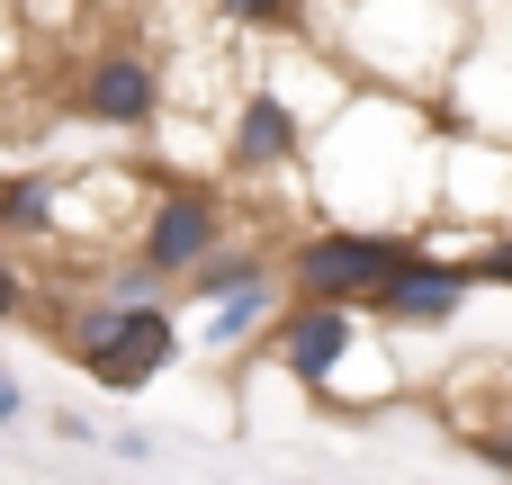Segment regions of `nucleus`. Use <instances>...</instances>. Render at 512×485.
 Instances as JSON below:
<instances>
[{
	"label": "nucleus",
	"instance_id": "nucleus-1",
	"mask_svg": "<svg viewBox=\"0 0 512 485\" xmlns=\"http://www.w3.org/2000/svg\"><path fill=\"white\" fill-rule=\"evenodd\" d=\"M441 99L360 81L306 144V189L315 216H360V225H423L441 216Z\"/></svg>",
	"mask_w": 512,
	"mask_h": 485
},
{
	"label": "nucleus",
	"instance_id": "nucleus-2",
	"mask_svg": "<svg viewBox=\"0 0 512 485\" xmlns=\"http://www.w3.org/2000/svg\"><path fill=\"white\" fill-rule=\"evenodd\" d=\"M306 27H315L360 81L441 99L450 63H459L468 36H477V0H342V9H315Z\"/></svg>",
	"mask_w": 512,
	"mask_h": 485
},
{
	"label": "nucleus",
	"instance_id": "nucleus-3",
	"mask_svg": "<svg viewBox=\"0 0 512 485\" xmlns=\"http://www.w3.org/2000/svg\"><path fill=\"white\" fill-rule=\"evenodd\" d=\"M423 243V225H360V216H306L288 243H279V261H288V288L297 297H351V306H369L396 270H405V252Z\"/></svg>",
	"mask_w": 512,
	"mask_h": 485
},
{
	"label": "nucleus",
	"instance_id": "nucleus-4",
	"mask_svg": "<svg viewBox=\"0 0 512 485\" xmlns=\"http://www.w3.org/2000/svg\"><path fill=\"white\" fill-rule=\"evenodd\" d=\"M306 144H315V117L279 90V81H243L234 108H225V171L243 189H306ZM315 198V189H306Z\"/></svg>",
	"mask_w": 512,
	"mask_h": 485
},
{
	"label": "nucleus",
	"instance_id": "nucleus-5",
	"mask_svg": "<svg viewBox=\"0 0 512 485\" xmlns=\"http://www.w3.org/2000/svg\"><path fill=\"white\" fill-rule=\"evenodd\" d=\"M72 108L99 126V135H153L162 108H171V63L162 45L144 36H108L72 63Z\"/></svg>",
	"mask_w": 512,
	"mask_h": 485
},
{
	"label": "nucleus",
	"instance_id": "nucleus-6",
	"mask_svg": "<svg viewBox=\"0 0 512 485\" xmlns=\"http://www.w3.org/2000/svg\"><path fill=\"white\" fill-rule=\"evenodd\" d=\"M225 234H234V198H225L207 171H162V189H153V207H144V225H135V252H144L162 279H189Z\"/></svg>",
	"mask_w": 512,
	"mask_h": 485
},
{
	"label": "nucleus",
	"instance_id": "nucleus-7",
	"mask_svg": "<svg viewBox=\"0 0 512 485\" xmlns=\"http://www.w3.org/2000/svg\"><path fill=\"white\" fill-rule=\"evenodd\" d=\"M180 351H189V342H180V297H144V306L117 297V324H108L90 351H72V369H81L99 396H144Z\"/></svg>",
	"mask_w": 512,
	"mask_h": 485
},
{
	"label": "nucleus",
	"instance_id": "nucleus-8",
	"mask_svg": "<svg viewBox=\"0 0 512 485\" xmlns=\"http://www.w3.org/2000/svg\"><path fill=\"white\" fill-rule=\"evenodd\" d=\"M153 189H162V171H117V162L63 171V189H54V252H63V243H72V252H108L117 234L144 225Z\"/></svg>",
	"mask_w": 512,
	"mask_h": 485
},
{
	"label": "nucleus",
	"instance_id": "nucleus-9",
	"mask_svg": "<svg viewBox=\"0 0 512 485\" xmlns=\"http://www.w3.org/2000/svg\"><path fill=\"white\" fill-rule=\"evenodd\" d=\"M486 279H477V261L468 252H441V243H414L405 252V270L369 297V315L378 324H396V333H441V324H459L468 315V297H477Z\"/></svg>",
	"mask_w": 512,
	"mask_h": 485
},
{
	"label": "nucleus",
	"instance_id": "nucleus-10",
	"mask_svg": "<svg viewBox=\"0 0 512 485\" xmlns=\"http://www.w3.org/2000/svg\"><path fill=\"white\" fill-rule=\"evenodd\" d=\"M441 216H459L477 234L512 225V135H477V126L441 135Z\"/></svg>",
	"mask_w": 512,
	"mask_h": 485
},
{
	"label": "nucleus",
	"instance_id": "nucleus-11",
	"mask_svg": "<svg viewBox=\"0 0 512 485\" xmlns=\"http://www.w3.org/2000/svg\"><path fill=\"white\" fill-rule=\"evenodd\" d=\"M360 333H369V306H351V297H297V288H288V306H279V324H270L261 351L315 396V387L333 378V360H342Z\"/></svg>",
	"mask_w": 512,
	"mask_h": 485
},
{
	"label": "nucleus",
	"instance_id": "nucleus-12",
	"mask_svg": "<svg viewBox=\"0 0 512 485\" xmlns=\"http://www.w3.org/2000/svg\"><path fill=\"white\" fill-rule=\"evenodd\" d=\"M405 387H414V378H405V360H396V324H378V315H369V333H360V342L333 360V378L315 387V414L360 423V414H387Z\"/></svg>",
	"mask_w": 512,
	"mask_h": 485
},
{
	"label": "nucleus",
	"instance_id": "nucleus-13",
	"mask_svg": "<svg viewBox=\"0 0 512 485\" xmlns=\"http://www.w3.org/2000/svg\"><path fill=\"white\" fill-rule=\"evenodd\" d=\"M279 306H288V261H279V270H261V279H243V288H225L216 306H198V351H207V360L261 351V342H270V324H279Z\"/></svg>",
	"mask_w": 512,
	"mask_h": 485
},
{
	"label": "nucleus",
	"instance_id": "nucleus-14",
	"mask_svg": "<svg viewBox=\"0 0 512 485\" xmlns=\"http://www.w3.org/2000/svg\"><path fill=\"white\" fill-rule=\"evenodd\" d=\"M261 270H279V243L270 234H225L189 279H180V306H216L225 288H243V279H261Z\"/></svg>",
	"mask_w": 512,
	"mask_h": 485
},
{
	"label": "nucleus",
	"instance_id": "nucleus-15",
	"mask_svg": "<svg viewBox=\"0 0 512 485\" xmlns=\"http://www.w3.org/2000/svg\"><path fill=\"white\" fill-rule=\"evenodd\" d=\"M441 405H450L459 441H468L486 468H504V477H512V378H504V369H486V405H468V396H441Z\"/></svg>",
	"mask_w": 512,
	"mask_h": 485
},
{
	"label": "nucleus",
	"instance_id": "nucleus-16",
	"mask_svg": "<svg viewBox=\"0 0 512 485\" xmlns=\"http://www.w3.org/2000/svg\"><path fill=\"white\" fill-rule=\"evenodd\" d=\"M54 189H63V171H0V198H9V243H45L54 252Z\"/></svg>",
	"mask_w": 512,
	"mask_h": 485
},
{
	"label": "nucleus",
	"instance_id": "nucleus-17",
	"mask_svg": "<svg viewBox=\"0 0 512 485\" xmlns=\"http://www.w3.org/2000/svg\"><path fill=\"white\" fill-rule=\"evenodd\" d=\"M234 36H288V27H306L315 18V0H207Z\"/></svg>",
	"mask_w": 512,
	"mask_h": 485
},
{
	"label": "nucleus",
	"instance_id": "nucleus-18",
	"mask_svg": "<svg viewBox=\"0 0 512 485\" xmlns=\"http://www.w3.org/2000/svg\"><path fill=\"white\" fill-rule=\"evenodd\" d=\"M27 306H36V270L18 261V243H0V333H9Z\"/></svg>",
	"mask_w": 512,
	"mask_h": 485
},
{
	"label": "nucleus",
	"instance_id": "nucleus-19",
	"mask_svg": "<svg viewBox=\"0 0 512 485\" xmlns=\"http://www.w3.org/2000/svg\"><path fill=\"white\" fill-rule=\"evenodd\" d=\"M18 18H27V36H63L72 18H81V0H9Z\"/></svg>",
	"mask_w": 512,
	"mask_h": 485
},
{
	"label": "nucleus",
	"instance_id": "nucleus-20",
	"mask_svg": "<svg viewBox=\"0 0 512 485\" xmlns=\"http://www.w3.org/2000/svg\"><path fill=\"white\" fill-rule=\"evenodd\" d=\"M108 450H117L126 468H153V459H162V441H153L144 423H126V432H108Z\"/></svg>",
	"mask_w": 512,
	"mask_h": 485
},
{
	"label": "nucleus",
	"instance_id": "nucleus-21",
	"mask_svg": "<svg viewBox=\"0 0 512 485\" xmlns=\"http://www.w3.org/2000/svg\"><path fill=\"white\" fill-rule=\"evenodd\" d=\"M45 432H54L63 450H90V441H99V432H90V414H72V405H54V414H45Z\"/></svg>",
	"mask_w": 512,
	"mask_h": 485
},
{
	"label": "nucleus",
	"instance_id": "nucleus-22",
	"mask_svg": "<svg viewBox=\"0 0 512 485\" xmlns=\"http://www.w3.org/2000/svg\"><path fill=\"white\" fill-rule=\"evenodd\" d=\"M18 423H27V387L0 369V432H18Z\"/></svg>",
	"mask_w": 512,
	"mask_h": 485
},
{
	"label": "nucleus",
	"instance_id": "nucleus-23",
	"mask_svg": "<svg viewBox=\"0 0 512 485\" xmlns=\"http://www.w3.org/2000/svg\"><path fill=\"white\" fill-rule=\"evenodd\" d=\"M18 27H27V18H18V9H0V63H9V45H18Z\"/></svg>",
	"mask_w": 512,
	"mask_h": 485
},
{
	"label": "nucleus",
	"instance_id": "nucleus-24",
	"mask_svg": "<svg viewBox=\"0 0 512 485\" xmlns=\"http://www.w3.org/2000/svg\"><path fill=\"white\" fill-rule=\"evenodd\" d=\"M0 243H9V198H0Z\"/></svg>",
	"mask_w": 512,
	"mask_h": 485
}]
</instances>
